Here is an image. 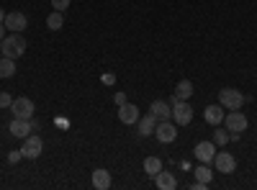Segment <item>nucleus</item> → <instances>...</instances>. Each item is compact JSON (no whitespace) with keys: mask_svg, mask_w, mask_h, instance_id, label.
<instances>
[{"mask_svg":"<svg viewBox=\"0 0 257 190\" xmlns=\"http://www.w3.org/2000/svg\"><path fill=\"white\" fill-rule=\"evenodd\" d=\"M0 52H3V57H11V59L24 57L26 54V39L18 31H13L11 36H6L3 41H0Z\"/></svg>","mask_w":257,"mask_h":190,"instance_id":"nucleus-1","label":"nucleus"},{"mask_svg":"<svg viewBox=\"0 0 257 190\" xmlns=\"http://www.w3.org/2000/svg\"><path fill=\"white\" fill-rule=\"evenodd\" d=\"M247 100H252V98H247V95H244L242 90H237V88H224V90H219V103L224 105L226 111H239Z\"/></svg>","mask_w":257,"mask_h":190,"instance_id":"nucleus-2","label":"nucleus"},{"mask_svg":"<svg viewBox=\"0 0 257 190\" xmlns=\"http://www.w3.org/2000/svg\"><path fill=\"white\" fill-rule=\"evenodd\" d=\"M41 149H44V141H41L39 134H29L24 139V146H21V154H24V159H36L41 154Z\"/></svg>","mask_w":257,"mask_h":190,"instance_id":"nucleus-3","label":"nucleus"},{"mask_svg":"<svg viewBox=\"0 0 257 190\" xmlns=\"http://www.w3.org/2000/svg\"><path fill=\"white\" fill-rule=\"evenodd\" d=\"M11 111H13L16 118H29V121H31V118H34V111H36V105H34L31 98H13Z\"/></svg>","mask_w":257,"mask_h":190,"instance_id":"nucleus-4","label":"nucleus"},{"mask_svg":"<svg viewBox=\"0 0 257 190\" xmlns=\"http://www.w3.org/2000/svg\"><path fill=\"white\" fill-rule=\"evenodd\" d=\"M155 136H157V141H162V144L175 141V139H178V123H175V121L170 123V118H167V121H157Z\"/></svg>","mask_w":257,"mask_h":190,"instance_id":"nucleus-5","label":"nucleus"},{"mask_svg":"<svg viewBox=\"0 0 257 190\" xmlns=\"http://www.w3.org/2000/svg\"><path fill=\"white\" fill-rule=\"evenodd\" d=\"M173 121H175L178 126H188V123L193 121V108H190L188 100L173 103Z\"/></svg>","mask_w":257,"mask_h":190,"instance_id":"nucleus-6","label":"nucleus"},{"mask_svg":"<svg viewBox=\"0 0 257 190\" xmlns=\"http://www.w3.org/2000/svg\"><path fill=\"white\" fill-rule=\"evenodd\" d=\"M213 167H216V172L231 175L234 170H237V159H234L231 152H216V157H213Z\"/></svg>","mask_w":257,"mask_h":190,"instance_id":"nucleus-7","label":"nucleus"},{"mask_svg":"<svg viewBox=\"0 0 257 190\" xmlns=\"http://www.w3.org/2000/svg\"><path fill=\"white\" fill-rule=\"evenodd\" d=\"M193 154H196L198 162L211 164L213 157H216V144H213V141H198V144H196V149H193Z\"/></svg>","mask_w":257,"mask_h":190,"instance_id":"nucleus-8","label":"nucleus"},{"mask_svg":"<svg viewBox=\"0 0 257 190\" xmlns=\"http://www.w3.org/2000/svg\"><path fill=\"white\" fill-rule=\"evenodd\" d=\"M224 123H226V131H237V134H242V131L247 129V116H244L242 111H231V113L224 116Z\"/></svg>","mask_w":257,"mask_h":190,"instance_id":"nucleus-9","label":"nucleus"},{"mask_svg":"<svg viewBox=\"0 0 257 190\" xmlns=\"http://www.w3.org/2000/svg\"><path fill=\"white\" fill-rule=\"evenodd\" d=\"M6 29H11V31H24L26 26H29V18H26V13H21V11H11V13H6Z\"/></svg>","mask_w":257,"mask_h":190,"instance_id":"nucleus-10","label":"nucleus"},{"mask_svg":"<svg viewBox=\"0 0 257 190\" xmlns=\"http://www.w3.org/2000/svg\"><path fill=\"white\" fill-rule=\"evenodd\" d=\"M8 131H11L16 139H26V136L34 131V126H31L29 118H13V121L8 123Z\"/></svg>","mask_w":257,"mask_h":190,"instance_id":"nucleus-11","label":"nucleus"},{"mask_svg":"<svg viewBox=\"0 0 257 190\" xmlns=\"http://www.w3.org/2000/svg\"><path fill=\"white\" fill-rule=\"evenodd\" d=\"M118 121L126 123V126H134V123L139 121V108H137L134 103H123V105H118Z\"/></svg>","mask_w":257,"mask_h":190,"instance_id":"nucleus-12","label":"nucleus"},{"mask_svg":"<svg viewBox=\"0 0 257 190\" xmlns=\"http://www.w3.org/2000/svg\"><path fill=\"white\" fill-rule=\"evenodd\" d=\"M226 108L221 103H213V105H206V111H203V118H206V123H211V126H219L221 121H224V113Z\"/></svg>","mask_w":257,"mask_h":190,"instance_id":"nucleus-13","label":"nucleus"},{"mask_svg":"<svg viewBox=\"0 0 257 190\" xmlns=\"http://www.w3.org/2000/svg\"><path fill=\"white\" fill-rule=\"evenodd\" d=\"M137 126H139V134H142V136H149V134H155V129H157V116H155L152 111H149L147 116H139Z\"/></svg>","mask_w":257,"mask_h":190,"instance_id":"nucleus-14","label":"nucleus"},{"mask_svg":"<svg viewBox=\"0 0 257 190\" xmlns=\"http://www.w3.org/2000/svg\"><path fill=\"white\" fill-rule=\"evenodd\" d=\"M149 111H152L157 116V121H167L173 118V105H170L167 100H155L152 105H149Z\"/></svg>","mask_w":257,"mask_h":190,"instance_id":"nucleus-15","label":"nucleus"},{"mask_svg":"<svg viewBox=\"0 0 257 190\" xmlns=\"http://www.w3.org/2000/svg\"><path fill=\"white\" fill-rule=\"evenodd\" d=\"M155 185H157L160 190H175V187H178V180H175V175H173V172L160 170V172H157V177H155Z\"/></svg>","mask_w":257,"mask_h":190,"instance_id":"nucleus-16","label":"nucleus"},{"mask_svg":"<svg viewBox=\"0 0 257 190\" xmlns=\"http://www.w3.org/2000/svg\"><path fill=\"white\" fill-rule=\"evenodd\" d=\"M93 187H95V190H108V187H111V172L103 170V167L93 170Z\"/></svg>","mask_w":257,"mask_h":190,"instance_id":"nucleus-17","label":"nucleus"},{"mask_svg":"<svg viewBox=\"0 0 257 190\" xmlns=\"http://www.w3.org/2000/svg\"><path fill=\"white\" fill-rule=\"evenodd\" d=\"M178 100H188L193 95V82L190 80H180L178 85H175V93H173Z\"/></svg>","mask_w":257,"mask_h":190,"instance_id":"nucleus-18","label":"nucleus"},{"mask_svg":"<svg viewBox=\"0 0 257 190\" xmlns=\"http://www.w3.org/2000/svg\"><path fill=\"white\" fill-rule=\"evenodd\" d=\"M16 75V59H11V57H3L0 54V77H13Z\"/></svg>","mask_w":257,"mask_h":190,"instance_id":"nucleus-19","label":"nucleus"},{"mask_svg":"<svg viewBox=\"0 0 257 190\" xmlns=\"http://www.w3.org/2000/svg\"><path fill=\"white\" fill-rule=\"evenodd\" d=\"M193 175H196V180H198V182H203V185H211V177H213L211 167H208V164H203V162H201V167H196V170H193Z\"/></svg>","mask_w":257,"mask_h":190,"instance_id":"nucleus-20","label":"nucleus"},{"mask_svg":"<svg viewBox=\"0 0 257 190\" xmlns=\"http://www.w3.org/2000/svg\"><path fill=\"white\" fill-rule=\"evenodd\" d=\"M160 170H162V162H160L157 157H147V159H144V172H147L149 177H157Z\"/></svg>","mask_w":257,"mask_h":190,"instance_id":"nucleus-21","label":"nucleus"},{"mask_svg":"<svg viewBox=\"0 0 257 190\" xmlns=\"http://www.w3.org/2000/svg\"><path fill=\"white\" fill-rule=\"evenodd\" d=\"M62 24H64L62 11H52V13L47 16V26H49L52 31H59V29H62Z\"/></svg>","mask_w":257,"mask_h":190,"instance_id":"nucleus-22","label":"nucleus"},{"mask_svg":"<svg viewBox=\"0 0 257 190\" xmlns=\"http://www.w3.org/2000/svg\"><path fill=\"white\" fill-rule=\"evenodd\" d=\"M226 141H229V131H224V129L213 131V144H216V146H224Z\"/></svg>","mask_w":257,"mask_h":190,"instance_id":"nucleus-23","label":"nucleus"},{"mask_svg":"<svg viewBox=\"0 0 257 190\" xmlns=\"http://www.w3.org/2000/svg\"><path fill=\"white\" fill-rule=\"evenodd\" d=\"M70 3H72V0H52V8H54V11H62V13H64V11L70 8Z\"/></svg>","mask_w":257,"mask_h":190,"instance_id":"nucleus-24","label":"nucleus"},{"mask_svg":"<svg viewBox=\"0 0 257 190\" xmlns=\"http://www.w3.org/2000/svg\"><path fill=\"white\" fill-rule=\"evenodd\" d=\"M11 103H13V98H11V93H0V108H11Z\"/></svg>","mask_w":257,"mask_h":190,"instance_id":"nucleus-25","label":"nucleus"},{"mask_svg":"<svg viewBox=\"0 0 257 190\" xmlns=\"http://www.w3.org/2000/svg\"><path fill=\"white\" fill-rule=\"evenodd\" d=\"M21 159H24L21 149H16V152H11V154H8V162H11V164H16V162H21Z\"/></svg>","mask_w":257,"mask_h":190,"instance_id":"nucleus-26","label":"nucleus"},{"mask_svg":"<svg viewBox=\"0 0 257 190\" xmlns=\"http://www.w3.org/2000/svg\"><path fill=\"white\" fill-rule=\"evenodd\" d=\"M103 82H105V85H113V82H116V75H113V72L103 75Z\"/></svg>","mask_w":257,"mask_h":190,"instance_id":"nucleus-27","label":"nucleus"},{"mask_svg":"<svg viewBox=\"0 0 257 190\" xmlns=\"http://www.w3.org/2000/svg\"><path fill=\"white\" fill-rule=\"evenodd\" d=\"M113 100H116V105H123V103H126V93H116Z\"/></svg>","mask_w":257,"mask_h":190,"instance_id":"nucleus-28","label":"nucleus"},{"mask_svg":"<svg viewBox=\"0 0 257 190\" xmlns=\"http://www.w3.org/2000/svg\"><path fill=\"white\" fill-rule=\"evenodd\" d=\"M6 39V24H0V41Z\"/></svg>","mask_w":257,"mask_h":190,"instance_id":"nucleus-29","label":"nucleus"},{"mask_svg":"<svg viewBox=\"0 0 257 190\" xmlns=\"http://www.w3.org/2000/svg\"><path fill=\"white\" fill-rule=\"evenodd\" d=\"M3 21H6V11H3V8H0V24H3Z\"/></svg>","mask_w":257,"mask_h":190,"instance_id":"nucleus-30","label":"nucleus"},{"mask_svg":"<svg viewBox=\"0 0 257 190\" xmlns=\"http://www.w3.org/2000/svg\"><path fill=\"white\" fill-rule=\"evenodd\" d=\"M0 54H3V52H0Z\"/></svg>","mask_w":257,"mask_h":190,"instance_id":"nucleus-31","label":"nucleus"}]
</instances>
